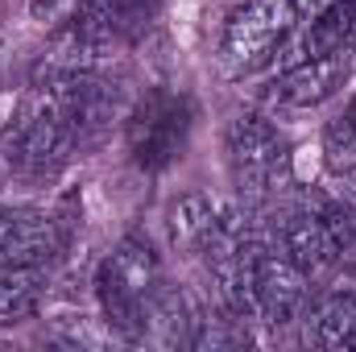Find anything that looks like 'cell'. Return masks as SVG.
<instances>
[{
    "label": "cell",
    "instance_id": "obj_14",
    "mask_svg": "<svg viewBox=\"0 0 356 352\" xmlns=\"http://www.w3.org/2000/svg\"><path fill=\"white\" fill-rule=\"evenodd\" d=\"M319 211H323V220H327V228H332V237L340 245V265L344 262L356 265V207L344 203V199H336V203H327Z\"/></svg>",
    "mask_w": 356,
    "mask_h": 352
},
{
    "label": "cell",
    "instance_id": "obj_1",
    "mask_svg": "<svg viewBox=\"0 0 356 352\" xmlns=\"http://www.w3.org/2000/svg\"><path fill=\"white\" fill-rule=\"evenodd\" d=\"M79 150V137L71 133L67 116L54 108V99L42 88H33L21 108L17 120L0 133V162L4 175L21 182H46L54 178Z\"/></svg>",
    "mask_w": 356,
    "mask_h": 352
},
{
    "label": "cell",
    "instance_id": "obj_16",
    "mask_svg": "<svg viewBox=\"0 0 356 352\" xmlns=\"http://www.w3.org/2000/svg\"><path fill=\"white\" fill-rule=\"evenodd\" d=\"M348 141H356V91L348 95V104H344V112L327 125V158L336 154V150H344Z\"/></svg>",
    "mask_w": 356,
    "mask_h": 352
},
{
    "label": "cell",
    "instance_id": "obj_11",
    "mask_svg": "<svg viewBox=\"0 0 356 352\" xmlns=\"http://www.w3.org/2000/svg\"><path fill=\"white\" fill-rule=\"evenodd\" d=\"M224 207L211 199V195H203V191H191V195H182L175 207H170V216H166V228H170V245L182 249V253H191V257H199L203 253V245L216 237V228L224 224Z\"/></svg>",
    "mask_w": 356,
    "mask_h": 352
},
{
    "label": "cell",
    "instance_id": "obj_17",
    "mask_svg": "<svg viewBox=\"0 0 356 352\" xmlns=\"http://www.w3.org/2000/svg\"><path fill=\"white\" fill-rule=\"evenodd\" d=\"M327 162H332V170H336V175H356V141H348L344 150H336Z\"/></svg>",
    "mask_w": 356,
    "mask_h": 352
},
{
    "label": "cell",
    "instance_id": "obj_12",
    "mask_svg": "<svg viewBox=\"0 0 356 352\" xmlns=\"http://www.w3.org/2000/svg\"><path fill=\"white\" fill-rule=\"evenodd\" d=\"M50 286V265H0V328L38 315Z\"/></svg>",
    "mask_w": 356,
    "mask_h": 352
},
{
    "label": "cell",
    "instance_id": "obj_20",
    "mask_svg": "<svg viewBox=\"0 0 356 352\" xmlns=\"http://www.w3.org/2000/svg\"><path fill=\"white\" fill-rule=\"evenodd\" d=\"M4 178H8V175H4V162H0V186H4Z\"/></svg>",
    "mask_w": 356,
    "mask_h": 352
},
{
    "label": "cell",
    "instance_id": "obj_15",
    "mask_svg": "<svg viewBox=\"0 0 356 352\" xmlns=\"http://www.w3.org/2000/svg\"><path fill=\"white\" fill-rule=\"evenodd\" d=\"M91 0H29V13H33V21L38 25H46L50 33H63V29H71L83 13H88Z\"/></svg>",
    "mask_w": 356,
    "mask_h": 352
},
{
    "label": "cell",
    "instance_id": "obj_18",
    "mask_svg": "<svg viewBox=\"0 0 356 352\" xmlns=\"http://www.w3.org/2000/svg\"><path fill=\"white\" fill-rule=\"evenodd\" d=\"M336 195L356 207V175H336Z\"/></svg>",
    "mask_w": 356,
    "mask_h": 352
},
{
    "label": "cell",
    "instance_id": "obj_19",
    "mask_svg": "<svg viewBox=\"0 0 356 352\" xmlns=\"http://www.w3.org/2000/svg\"><path fill=\"white\" fill-rule=\"evenodd\" d=\"M294 4H298L302 17H311V13H319V8H327V4H336V0H294Z\"/></svg>",
    "mask_w": 356,
    "mask_h": 352
},
{
    "label": "cell",
    "instance_id": "obj_10",
    "mask_svg": "<svg viewBox=\"0 0 356 352\" xmlns=\"http://www.w3.org/2000/svg\"><path fill=\"white\" fill-rule=\"evenodd\" d=\"M315 344L319 349H356V265L344 262V278L315 303Z\"/></svg>",
    "mask_w": 356,
    "mask_h": 352
},
{
    "label": "cell",
    "instance_id": "obj_13",
    "mask_svg": "<svg viewBox=\"0 0 356 352\" xmlns=\"http://www.w3.org/2000/svg\"><path fill=\"white\" fill-rule=\"evenodd\" d=\"M353 29H356V0H336L319 13H311L307 29L298 33L294 58H319V54L344 50V46H353Z\"/></svg>",
    "mask_w": 356,
    "mask_h": 352
},
{
    "label": "cell",
    "instance_id": "obj_7",
    "mask_svg": "<svg viewBox=\"0 0 356 352\" xmlns=\"http://www.w3.org/2000/svg\"><path fill=\"white\" fill-rule=\"evenodd\" d=\"M348 71H353V46L319 54V58H294L266 83L261 104L266 108H319L323 99H332L344 88Z\"/></svg>",
    "mask_w": 356,
    "mask_h": 352
},
{
    "label": "cell",
    "instance_id": "obj_4",
    "mask_svg": "<svg viewBox=\"0 0 356 352\" xmlns=\"http://www.w3.org/2000/svg\"><path fill=\"white\" fill-rule=\"evenodd\" d=\"M224 154L228 175L245 207H266L286 186L290 175V145L282 129L261 112H236L224 129Z\"/></svg>",
    "mask_w": 356,
    "mask_h": 352
},
{
    "label": "cell",
    "instance_id": "obj_6",
    "mask_svg": "<svg viewBox=\"0 0 356 352\" xmlns=\"http://www.w3.org/2000/svg\"><path fill=\"white\" fill-rule=\"evenodd\" d=\"M71 216L58 207H0V265H50L71 245Z\"/></svg>",
    "mask_w": 356,
    "mask_h": 352
},
{
    "label": "cell",
    "instance_id": "obj_9",
    "mask_svg": "<svg viewBox=\"0 0 356 352\" xmlns=\"http://www.w3.org/2000/svg\"><path fill=\"white\" fill-rule=\"evenodd\" d=\"M277 245L307 278H327L340 269V245L319 207H290L277 224Z\"/></svg>",
    "mask_w": 356,
    "mask_h": 352
},
{
    "label": "cell",
    "instance_id": "obj_5",
    "mask_svg": "<svg viewBox=\"0 0 356 352\" xmlns=\"http://www.w3.org/2000/svg\"><path fill=\"white\" fill-rule=\"evenodd\" d=\"M298 4L294 0H241L220 33V71L228 79H245L253 71H261L269 58L277 54V46L294 33L298 25Z\"/></svg>",
    "mask_w": 356,
    "mask_h": 352
},
{
    "label": "cell",
    "instance_id": "obj_8",
    "mask_svg": "<svg viewBox=\"0 0 356 352\" xmlns=\"http://www.w3.org/2000/svg\"><path fill=\"white\" fill-rule=\"evenodd\" d=\"M253 294H257V319L269 328H290L307 315L311 303V278L286 257L282 245L261 241L257 253V278H253Z\"/></svg>",
    "mask_w": 356,
    "mask_h": 352
},
{
    "label": "cell",
    "instance_id": "obj_2",
    "mask_svg": "<svg viewBox=\"0 0 356 352\" xmlns=\"http://www.w3.org/2000/svg\"><path fill=\"white\" fill-rule=\"evenodd\" d=\"M162 278V257L145 237H124L95 269V298L104 323L120 336L141 344L145 340V298Z\"/></svg>",
    "mask_w": 356,
    "mask_h": 352
},
{
    "label": "cell",
    "instance_id": "obj_3",
    "mask_svg": "<svg viewBox=\"0 0 356 352\" xmlns=\"http://www.w3.org/2000/svg\"><path fill=\"white\" fill-rule=\"evenodd\" d=\"M195 120H199V108L186 91L145 88L137 104L124 112V145L133 166L145 175L170 170L195 133Z\"/></svg>",
    "mask_w": 356,
    "mask_h": 352
}]
</instances>
